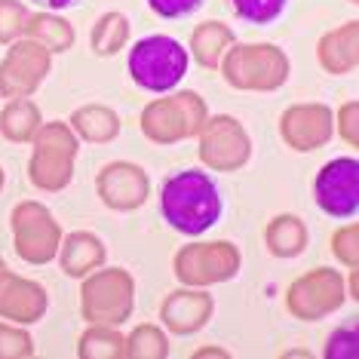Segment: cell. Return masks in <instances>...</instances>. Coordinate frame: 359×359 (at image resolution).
<instances>
[{
	"label": "cell",
	"mask_w": 359,
	"mask_h": 359,
	"mask_svg": "<svg viewBox=\"0 0 359 359\" xmlns=\"http://www.w3.org/2000/svg\"><path fill=\"white\" fill-rule=\"evenodd\" d=\"M224 212V200L215 178L203 169H182L169 175L160 191V215L172 231L184 236H203L212 224H218Z\"/></svg>",
	"instance_id": "6da1fadb"
},
{
	"label": "cell",
	"mask_w": 359,
	"mask_h": 359,
	"mask_svg": "<svg viewBox=\"0 0 359 359\" xmlns=\"http://www.w3.org/2000/svg\"><path fill=\"white\" fill-rule=\"evenodd\" d=\"M129 77L135 86L148 89V93H172L187 74L191 53L182 40L166 37V34H148L135 40L129 50Z\"/></svg>",
	"instance_id": "7a4b0ae2"
},
{
	"label": "cell",
	"mask_w": 359,
	"mask_h": 359,
	"mask_svg": "<svg viewBox=\"0 0 359 359\" xmlns=\"http://www.w3.org/2000/svg\"><path fill=\"white\" fill-rule=\"evenodd\" d=\"M224 80L233 89H280L289 77V59L273 43H233L222 55Z\"/></svg>",
	"instance_id": "3957f363"
},
{
	"label": "cell",
	"mask_w": 359,
	"mask_h": 359,
	"mask_svg": "<svg viewBox=\"0 0 359 359\" xmlns=\"http://www.w3.org/2000/svg\"><path fill=\"white\" fill-rule=\"evenodd\" d=\"M74 160L77 135L59 120L43 123L34 135V154H31L28 163L31 184L40 187V191H62L74 178Z\"/></svg>",
	"instance_id": "277c9868"
},
{
	"label": "cell",
	"mask_w": 359,
	"mask_h": 359,
	"mask_svg": "<svg viewBox=\"0 0 359 359\" xmlns=\"http://www.w3.org/2000/svg\"><path fill=\"white\" fill-rule=\"evenodd\" d=\"M206 102L197 93H175L160 102H151L142 114V129L151 142L175 144L182 138L197 135L206 123Z\"/></svg>",
	"instance_id": "5b68a950"
},
{
	"label": "cell",
	"mask_w": 359,
	"mask_h": 359,
	"mask_svg": "<svg viewBox=\"0 0 359 359\" xmlns=\"http://www.w3.org/2000/svg\"><path fill=\"white\" fill-rule=\"evenodd\" d=\"M133 292L135 283L129 271H99L83 283V310L86 323H99V325H120L133 313Z\"/></svg>",
	"instance_id": "8992f818"
},
{
	"label": "cell",
	"mask_w": 359,
	"mask_h": 359,
	"mask_svg": "<svg viewBox=\"0 0 359 359\" xmlns=\"http://www.w3.org/2000/svg\"><path fill=\"white\" fill-rule=\"evenodd\" d=\"M240 252L233 243L218 240V243H191L175 255V276L184 285H212V283H227L240 271Z\"/></svg>",
	"instance_id": "52a82bcc"
},
{
	"label": "cell",
	"mask_w": 359,
	"mask_h": 359,
	"mask_svg": "<svg viewBox=\"0 0 359 359\" xmlns=\"http://www.w3.org/2000/svg\"><path fill=\"white\" fill-rule=\"evenodd\" d=\"M13 240L15 252L28 261V264H46L59 255L62 231L40 203H19L13 209Z\"/></svg>",
	"instance_id": "ba28073f"
},
{
	"label": "cell",
	"mask_w": 359,
	"mask_h": 359,
	"mask_svg": "<svg viewBox=\"0 0 359 359\" xmlns=\"http://www.w3.org/2000/svg\"><path fill=\"white\" fill-rule=\"evenodd\" d=\"M53 53L43 50L37 40H15L10 43V53L0 62V95L4 99H25L43 83L50 74Z\"/></svg>",
	"instance_id": "9c48e42d"
},
{
	"label": "cell",
	"mask_w": 359,
	"mask_h": 359,
	"mask_svg": "<svg viewBox=\"0 0 359 359\" xmlns=\"http://www.w3.org/2000/svg\"><path fill=\"white\" fill-rule=\"evenodd\" d=\"M200 160L206 166L218 169V172H233L252 154V142L243 129L240 120L218 114V117H206L200 129Z\"/></svg>",
	"instance_id": "30bf717a"
},
{
	"label": "cell",
	"mask_w": 359,
	"mask_h": 359,
	"mask_svg": "<svg viewBox=\"0 0 359 359\" xmlns=\"http://www.w3.org/2000/svg\"><path fill=\"white\" fill-rule=\"evenodd\" d=\"M313 200L329 218H353L359 209V163L356 157L329 160L313 178Z\"/></svg>",
	"instance_id": "8fae6325"
},
{
	"label": "cell",
	"mask_w": 359,
	"mask_h": 359,
	"mask_svg": "<svg viewBox=\"0 0 359 359\" xmlns=\"http://www.w3.org/2000/svg\"><path fill=\"white\" fill-rule=\"evenodd\" d=\"M344 301V280L338 271L316 267L289 285V310L298 320H320Z\"/></svg>",
	"instance_id": "7c38bea8"
},
{
	"label": "cell",
	"mask_w": 359,
	"mask_h": 359,
	"mask_svg": "<svg viewBox=\"0 0 359 359\" xmlns=\"http://www.w3.org/2000/svg\"><path fill=\"white\" fill-rule=\"evenodd\" d=\"M95 191H99V197L108 209L133 212L144 206V200L151 194V182L148 172L142 166H135V163H108L99 172Z\"/></svg>",
	"instance_id": "4fadbf2b"
},
{
	"label": "cell",
	"mask_w": 359,
	"mask_h": 359,
	"mask_svg": "<svg viewBox=\"0 0 359 359\" xmlns=\"http://www.w3.org/2000/svg\"><path fill=\"white\" fill-rule=\"evenodd\" d=\"M332 123H334L332 108H325V104H295L280 117V135L289 148L307 154L329 142Z\"/></svg>",
	"instance_id": "5bb4252c"
},
{
	"label": "cell",
	"mask_w": 359,
	"mask_h": 359,
	"mask_svg": "<svg viewBox=\"0 0 359 359\" xmlns=\"http://www.w3.org/2000/svg\"><path fill=\"white\" fill-rule=\"evenodd\" d=\"M46 310V292L37 283L22 280L0 267V316L15 325H31L43 316Z\"/></svg>",
	"instance_id": "9a60e30c"
},
{
	"label": "cell",
	"mask_w": 359,
	"mask_h": 359,
	"mask_svg": "<svg viewBox=\"0 0 359 359\" xmlns=\"http://www.w3.org/2000/svg\"><path fill=\"white\" fill-rule=\"evenodd\" d=\"M160 316H163V325L175 334L200 332L212 316V298L206 292H197L194 285H187V289L172 292V295L163 298Z\"/></svg>",
	"instance_id": "2e32d148"
},
{
	"label": "cell",
	"mask_w": 359,
	"mask_h": 359,
	"mask_svg": "<svg viewBox=\"0 0 359 359\" xmlns=\"http://www.w3.org/2000/svg\"><path fill=\"white\" fill-rule=\"evenodd\" d=\"M356 28L359 22H347V25L329 31L320 40V65L329 74H350L356 71L359 62V50H356Z\"/></svg>",
	"instance_id": "e0dca14e"
},
{
	"label": "cell",
	"mask_w": 359,
	"mask_h": 359,
	"mask_svg": "<svg viewBox=\"0 0 359 359\" xmlns=\"http://www.w3.org/2000/svg\"><path fill=\"white\" fill-rule=\"evenodd\" d=\"M59 252L62 271L68 276H89L95 267L104 264V243L93 233H71Z\"/></svg>",
	"instance_id": "ac0fdd59"
},
{
	"label": "cell",
	"mask_w": 359,
	"mask_h": 359,
	"mask_svg": "<svg viewBox=\"0 0 359 359\" xmlns=\"http://www.w3.org/2000/svg\"><path fill=\"white\" fill-rule=\"evenodd\" d=\"M25 37L37 40L43 50L55 53H65L71 43H74V25L65 22L59 13H31L28 22H25Z\"/></svg>",
	"instance_id": "d6986e66"
},
{
	"label": "cell",
	"mask_w": 359,
	"mask_h": 359,
	"mask_svg": "<svg viewBox=\"0 0 359 359\" xmlns=\"http://www.w3.org/2000/svg\"><path fill=\"white\" fill-rule=\"evenodd\" d=\"M40 126H43L40 123V111H37V104L28 99H10L6 108L0 111V135H4L6 142H15V144L34 142Z\"/></svg>",
	"instance_id": "ffe728a7"
},
{
	"label": "cell",
	"mask_w": 359,
	"mask_h": 359,
	"mask_svg": "<svg viewBox=\"0 0 359 359\" xmlns=\"http://www.w3.org/2000/svg\"><path fill=\"white\" fill-rule=\"evenodd\" d=\"M264 243L276 258H295L307 246V227L298 215H276L264 231Z\"/></svg>",
	"instance_id": "44dd1931"
},
{
	"label": "cell",
	"mask_w": 359,
	"mask_h": 359,
	"mask_svg": "<svg viewBox=\"0 0 359 359\" xmlns=\"http://www.w3.org/2000/svg\"><path fill=\"white\" fill-rule=\"evenodd\" d=\"M227 46H233V31L224 22H203L191 37V55L203 68H218Z\"/></svg>",
	"instance_id": "7402d4cb"
},
{
	"label": "cell",
	"mask_w": 359,
	"mask_h": 359,
	"mask_svg": "<svg viewBox=\"0 0 359 359\" xmlns=\"http://www.w3.org/2000/svg\"><path fill=\"white\" fill-rule=\"evenodd\" d=\"M71 126H74V133L80 138H86V142L104 144L120 133V117L111 108H104V104H86V108L74 111Z\"/></svg>",
	"instance_id": "603a6c76"
},
{
	"label": "cell",
	"mask_w": 359,
	"mask_h": 359,
	"mask_svg": "<svg viewBox=\"0 0 359 359\" xmlns=\"http://www.w3.org/2000/svg\"><path fill=\"white\" fill-rule=\"evenodd\" d=\"M77 353L83 359H120L126 356V338L117 332V325L89 323V329L80 334Z\"/></svg>",
	"instance_id": "cb8c5ba5"
},
{
	"label": "cell",
	"mask_w": 359,
	"mask_h": 359,
	"mask_svg": "<svg viewBox=\"0 0 359 359\" xmlns=\"http://www.w3.org/2000/svg\"><path fill=\"white\" fill-rule=\"evenodd\" d=\"M129 40V19L123 13H104L99 22H95L93 34H89V43H93V53L99 55H114L126 46Z\"/></svg>",
	"instance_id": "d4e9b609"
},
{
	"label": "cell",
	"mask_w": 359,
	"mask_h": 359,
	"mask_svg": "<svg viewBox=\"0 0 359 359\" xmlns=\"http://www.w3.org/2000/svg\"><path fill=\"white\" fill-rule=\"evenodd\" d=\"M126 356H142V359H163L169 356V341L157 325H138L126 338Z\"/></svg>",
	"instance_id": "484cf974"
},
{
	"label": "cell",
	"mask_w": 359,
	"mask_h": 359,
	"mask_svg": "<svg viewBox=\"0 0 359 359\" xmlns=\"http://www.w3.org/2000/svg\"><path fill=\"white\" fill-rule=\"evenodd\" d=\"M289 0H231L233 13L249 25H271L285 13Z\"/></svg>",
	"instance_id": "4316f807"
},
{
	"label": "cell",
	"mask_w": 359,
	"mask_h": 359,
	"mask_svg": "<svg viewBox=\"0 0 359 359\" xmlns=\"http://www.w3.org/2000/svg\"><path fill=\"white\" fill-rule=\"evenodd\" d=\"M28 15V6L19 0H0V43H15L25 34Z\"/></svg>",
	"instance_id": "83f0119b"
},
{
	"label": "cell",
	"mask_w": 359,
	"mask_h": 359,
	"mask_svg": "<svg viewBox=\"0 0 359 359\" xmlns=\"http://www.w3.org/2000/svg\"><path fill=\"white\" fill-rule=\"evenodd\" d=\"M34 356V341L25 329L0 323V359H25Z\"/></svg>",
	"instance_id": "f1b7e54d"
},
{
	"label": "cell",
	"mask_w": 359,
	"mask_h": 359,
	"mask_svg": "<svg viewBox=\"0 0 359 359\" xmlns=\"http://www.w3.org/2000/svg\"><path fill=\"white\" fill-rule=\"evenodd\" d=\"M359 338H356V325H341L338 332L329 334L325 344V356L329 359H356L359 356Z\"/></svg>",
	"instance_id": "f546056e"
},
{
	"label": "cell",
	"mask_w": 359,
	"mask_h": 359,
	"mask_svg": "<svg viewBox=\"0 0 359 359\" xmlns=\"http://www.w3.org/2000/svg\"><path fill=\"white\" fill-rule=\"evenodd\" d=\"M356 224H347L341 227V231L332 233V252L338 261H344V264L350 267V271H356L359 264V252H356Z\"/></svg>",
	"instance_id": "4dcf8cb0"
},
{
	"label": "cell",
	"mask_w": 359,
	"mask_h": 359,
	"mask_svg": "<svg viewBox=\"0 0 359 359\" xmlns=\"http://www.w3.org/2000/svg\"><path fill=\"white\" fill-rule=\"evenodd\" d=\"M148 6L160 19H187L191 13L200 10L203 0H148Z\"/></svg>",
	"instance_id": "1f68e13d"
},
{
	"label": "cell",
	"mask_w": 359,
	"mask_h": 359,
	"mask_svg": "<svg viewBox=\"0 0 359 359\" xmlns=\"http://www.w3.org/2000/svg\"><path fill=\"white\" fill-rule=\"evenodd\" d=\"M338 133L344 135V142L350 148H359V138H356V102H347L344 108L338 111Z\"/></svg>",
	"instance_id": "d6a6232c"
},
{
	"label": "cell",
	"mask_w": 359,
	"mask_h": 359,
	"mask_svg": "<svg viewBox=\"0 0 359 359\" xmlns=\"http://www.w3.org/2000/svg\"><path fill=\"white\" fill-rule=\"evenodd\" d=\"M28 4L40 6V10H43V13H62V10H68V6L83 4V0H28Z\"/></svg>",
	"instance_id": "836d02e7"
},
{
	"label": "cell",
	"mask_w": 359,
	"mask_h": 359,
	"mask_svg": "<svg viewBox=\"0 0 359 359\" xmlns=\"http://www.w3.org/2000/svg\"><path fill=\"white\" fill-rule=\"evenodd\" d=\"M0 187H4V169H0Z\"/></svg>",
	"instance_id": "e575fe53"
},
{
	"label": "cell",
	"mask_w": 359,
	"mask_h": 359,
	"mask_svg": "<svg viewBox=\"0 0 359 359\" xmlns=\"http://www.w3.org/2000/svg\"><path fill=\"white\" fill-rule=\"evenodd\" d=\"M350 4H356V0H350Z\"/></svg>",
	"instance_id": "d590c367"
},
{
	"label": "cell",
	"mask_w": 359,
	"mask_h": 359,
	"mask_svg": "<svg viewBox=\"0 0 359 359\" xmlns=\"http://www.w3.org/2000/svg\"><path fill=\"white\" fill-rule=\"evenodd\" d=\"M0 267H4V261H0Z\"/></svg>",
	"instance_id": "8d00e7d4"
}]
</instances>
